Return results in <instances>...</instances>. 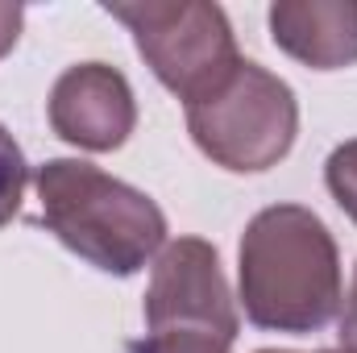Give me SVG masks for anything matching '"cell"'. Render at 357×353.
<instances>
[{"label": "cell", "instance_id": "obj_1", "mask_svg": "<svg viewBox=\"0 0 357 353\" xmlns=\"http://www.w3.org/2000/svg\"><path fill=\"white\" fill-rule=\"evenodd\" d=\"M341 250L328 225L303 204L262 208L237 246V303L245 320L307 337L341 316Z\"/></svg>", "mask_w": 357, "mask_h": 353}, {"label": "cell", "instance_id": "obj_2", "mask_svg": "<svg viewBox=\"0 0 357 353\" xmlns=\"http://www.w3.org/2000/svg\"><path fill=\"white\" fill-rule=\"evenodd\" d=\"M42 225L84 262L129 278L167 246V212L133 183L84 158H50L33 171Z\"/></svg>", "mask_w": 357, "mask_h": 353}, {"label": "cell", "instance_id": "obj_3", "mask_svg": "<svg viewBox=\"0 0 357 353\" xmlns=\"http://www.w3.org/2000/svg\"><path fill=\"white\" fill-rule=\"evenodd\" d=\"M187 133L204 158L233 175H262L278 167L299 137V100L282 75L254 59L187 104Z\"/></svg>", "mask_w": 357, "mask_h": 353}, {"label": "cell", "instance_id": "obj_4", "mask_svg": "<svg viewBox=\"0 0 357 353\" xmlns=\"http://www.w3.org/2000/svg\"><path fill=\"white\" fill-rule=\"evenodd\" d=\"M129 33L146 67L183 104L212 91L241 59L220 4L204 0H116L104 4Z\"/></svg>", "mask_w": 357, "mask_h": 353}, {"label": "cell", "instance_id": "obj_5", "mask_svg": "<svg viewBox=\"0 0 357 353\" xmlns=\"http://www.w3.org/2000/svg\"><path fill=\"white\" fill-rule=\"evenodd\" d=\"M146 333L158 329H204L225 341H237L241 316L220 270V254L204 237H175L158 250L146 287Z\"/></svg>", "mask_w": 357, "mask_h": 353}, {"label": "cell", "instance_id": "obj_6", "mask_svg": "<svg viewBox=\"0 0 357 353\" xmlns=\"http://www.w3.org/2000/svg\"><path fill=\"white\" fill-rule=\"evenodd\" d=\"M46 117L67 146L108 154V150H121L137 129V96L116 67L75 63L54 80Z\"/></svg>", "mask_w": 357, "mask_h": 353}, {"label": "cell", "instance_id": "obj_7", "mask_svg": "<svg viewBox=\"0 0 357 353\" xmlns=\"http://www.w3.org/2000/svg\"><path fill=\"white\" fill-rule=\"evenodd\" d=\"M266 21L274 46L312 71L357 63V0H278Z\"/></svg>", "mask_w": 357, "mask_h": 353}, {"label": "cell", "instance_id": "obj_8", "mask_svg": "<svg viewBox=\"0 0 357 353\" xmlns=\"http://www.w3.org/2000/svg\"><path fill=\"white\" fill-rule=\"evenodd\" d=\"M25 183H29V163L17 146V137L0 125V229L13 225V216L21 212Z\"/></svg>", "mask_w": 357, "mask_h": 353}, {"label": "cell", "instance_id": "obj_9", "mask_svg": "<svg viewBox=\"0 0 357 353\" xmlns=\"http://www.w3.org/2000/svg\"><path fill=\"white\" fill-rule=\"evenodd\" d=\"M233 341L204 333V329H158L146 333L142 341H133L129 353H229Z\"/></svg>", "mask_w": 357, "mask_h": 353}, {"label": "cell", "instance_id": "obj_10", "mask_svg": "<svg viewBox=\"0 0 357 353\" xmlns=\"http://www.w3.org/2000/svg\"><path fill=\"white\" fill-rule=\"evenodd\" d=\"M324 187L337 200V208L357 225V137L354 142H341L328 154V163H324Z\"/></svg>", "mask_w": 357, "mask_h": 353}, {"label": "cell", "instance_id": "obj_11", "mask_svg": "<svg viewBox=\"0 0 357 353\" xmlns=\"http://www.w3.org/2000/svg\"><path fill=\"white\" fill-rule=\"evenodd\" d=\"M21 29H25V8L0 0V59L13 54V46L21 42Z\"/></svg>", "mask_w": 357, "mask_h": 353}, {"label": "cell", "instance_id": "obj_12", "mask_svg": "<svg viewBox=\"0 0 357 353\" xmlns=\"http://www.w3.org/2000/svg\"><path fill=\"white\" fill-rule=\"evenodd\" d=\"M341 353H357V266H354V287H349V299L341 308Z\"/></svg>", "mask_w": 357, "mask_h": 353}, {"label": "cell", "instance_id": "obj_13", "mask_svg": "<svg viewBox=\"0 0 357 353\" xmlns=\"http://www.w3.org/2000/svg\"><path fill=\"white\" fill-rule=\"evenodd\" d=\"M258 353H291V350H258ZM316 353H341V350H316Z\"/></svg>", "mask_w": 357, "mask_h": 353}]
</instances>
